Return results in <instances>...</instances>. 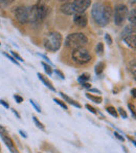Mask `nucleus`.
Returning a JSON list of instances; mask_svg holds the SVG:
<instances>
[{
  "instance_id": "f257e3e1",
  "label": "nucleus",
  "mask_w": 136,
  "mask_h": 153,
  "mask_svg": "<svg viewBox=\"0 0 136 153\" xmlns=\"http://www.w3.org/2000/svg\"><path fill=\"white\" fill-rule=\"evenodd\" d=\"M91 17L98 26H106L112 18V9L109 4L96 2L92 5Z\"/></svg>"
},
{
  "instance_id": "f03ea898",
  "label": "nucleus",
  "mask_w": 136,
  "mask_h": 153,
  "mask_svg": "<svg viewBox=\"0 0 136 153\" xmlns=\"http://www.w3.org/2000/svg\"><path fill=\"white\" fill-rule=\"evenodd\" d=\"M62 35L57 32H50L46 34V36L43 39V45L49 51H57L60 49L62 45Z\"/></svg>"
},
{
  "instance_id": "7ed1b4c3",
  "label": "nucleus",
  "mask_w": 136,
  "mask_h": 153,
  "mask_svg": "<svg viewBox=\"0 0 136 153\" xmlns=\"http://www.w3.org/2000/svg\"><path fill=\"white\" fill-rule=\"evenodd\" d=\"M87 43L88 38L83 33H72V34L68 35L65 39V46L71 49L85 46Z\"/></svg>"
},
{
  "instance_id": "20e7f679",
  "label": "nucleus",
  "mask_w": 136,
  "mask_h": 153,
  "mask_svg": "<svg viewBox=\"0 0 136 153\" xmlns=\"http://www.w3.org/2000/svg\"><path fill=\"white\" fill-rule=\"evenodd\" d=\"M71 59H72L73 62H75L79 65H85V64L89 63L91 61V55H90L89 51L87 48L82 46L72 49Z\"/></svg>"
},
{
  "instance_id": "39448f33",
  "label": "nucleus",
  "mask_w": 136,
  "mask_h": 153,
  "mask_svg": "<svg viewBox=\"0 0 136 153\" xmlns=\"http://www.w3.org/2000/svg\"><path fill=\"white\" fill-rule=\"evenodd\" d=\"M127 17H128V7H127V5L123 4V3L115 5L114 15H113V20H114V23L116 24L117 26L123 25Z\"/></svg>"
},
{
  "instance_id": "423d86ee",
  "label": "nucleus",
  "mask_w": 136,
  "mask_h": 153,
  "mask_svg": "<svg viewBox=\"0 0 136 153\" xmlns=\"http://www.w3.org/2000/svg\"><path fill=\"white\" fill-rule=\"evenodd\" d=\"M15 18L19 23L25 24L28 22V9L25 7H18L15 9Z\"/></svg>"
},
{
  "instance_id": "0eeeda50",
  "label": "nucleus",
  "mask_w": 136,
  "mask_h": 153,
  "mask_svg": "<svg viewBox=\"0 0 136 153\" xmlns=\"http://www.w3.org/2000/svg\"><path fill=\"white\" fill-rule=\"evenodd\" d=\"M91 4V0H73L72 5L75 13H84Z\"/></svg>"
},
{
  "instance_id": "6e6552de",
  "label": "nucleus",
  "mask_w": 136,
  "mask_h": 153,
  "mask_svg": "<svg viewBox=\"0 0 136 153\" xmlns=\"http://www.w3.org/2000/svg\"><path fill=\"white\" fill-rule=\"evenodd\" d=\"M73 22H75V24L78 27H82V28L86 27L88 23L87 16L84 13H75L73 15Z\"/></svg>"
},
{
  "instance_id": "1a4fd4ad",
  "label": "nucleus",
  "mask_w": 136,
  "mask_h": 153,
  "mask_svg": "<svg viewBox=\"0 0 136 153\" xmlns=\"http://www.w3.org/2000/svg\"><path fill=\"white\" fill-rule=\"evenodd\" d=\"M28 22H32V23H38V22H40L37 4L33 5L32 7L28 9Z\"/></svg>"
},
{
  "instance_id": "9d476101",
  "label": "nucleus",
  "mask_w": 136,
  "mask_h": 153,
  "mask_svg": "<svg viewBox=\"0 0 136 153\" xmlns=\"http://www.w3.org/2000/svg\"><path fill=\"white\" fill-rule=\"evenodd\" d=\"M60 11H61L63 14H65V15H68V16L75 15V14L72 3H70V2H65V3H63V4H62L61 7H60Z\"/></svg>"
},
{
  "instance_id": "9b49d317",
  "label": "nucleus",
  "mask_w": 136,
  "mask_h": 153,
  "mask_svg": "<svg viewBox=\"0 0 136 153\" xmlns=\"http://www.w3.org/2000/svg\"><path fill=\"white\" fill-rule=\"evenodd\" d=\"M37 7H38L39 19H40V22H41L45 19V17H46L47 13H48V9H47V7L44 4V3L40 2V1L37 3Z\"/></svg>"
},
{
  "instance_id": "f8f14e48",
  "label": "nucleus",
  "mask_w": 136,
  "mask_h": 153,
  "mask_svg": "<svg viewBox=\"0 0 136 153\" xmlns=\"http://www.w3.org/2000/svg\"><path fill=\"white\" fill-rule=\"evenodd\" d=\"M2 140H3V142H4L5 146H7V148L10 149V151H11L12 153H19V152H18L17 149H16L15 145H14V142L12 140V138L10 137L9 135L2 136Z\"/></svg>"
},
{
  "instance_id": "ddd939ff",
  "label": "nucleus",
  "mask_w": 136,
  "mask_h": 153,
  "mask_svg": "<svg viewBox=\"0 0 136 153\" xmlns=\"http://www.w3.org/2000/svg\"><path fill=\"white\" fill-rule=\"evenodd\" d=\"M123 39V42L126 43V44L128 45L129 47H131V48L135 49V46H136V37H135V34H131L129 35V36H126Z\"/></svg>"
},
{
  "instance_id": "4468645a",
  "label": "nucleus",
  "mask_w": 136,
  "mask_h": 153,
  "mask_svg": "<svg viewBox=\"0 0 136 153\" xmlns=\"http://www.w3.org/2000/svg\"><path fill=\"white\" fill-rule=\"evenodd\" d=\"M37 76H38L39 80H40V81L42 82V83L44 84V85L46 86V87H48L49 89L51 90V91H55V88L53 87V86H52V84H51V82L49 81L48 79H47L46 76H44L42 74H40V72H38V74H37Z\"/></svg>"
},
{
  "instance_id": "2eb2a0df",
  "label": "nucleus",
  "mask_w": 136,
  "mask_h": 153,
  "mask_svg": "<svg viewBox=\"0 0 136 153\" xmlns=\"http://www.w3.org/2000/svg\"><path fill=\"white\" fill-rule=\"evenodd\" d=\"M131 34H135V25L126 26L123 32H121V38H125L126 36H129Z\"/></svg>"
},
{
  "instance_id": "dca6fc26",
  "label": "nucleus",
  "mask_w": 136,
  "mask_h": 153,
  "mask_svg": "<svg viewBox=\"0 0 136 153\" xmlns=\"http://www.w3.org/2000/svg\"><path fill=\"white\" fill-rule=\"evenodd\" d=\"M60 96L62 97V98L65 100V102H67L68 104H70V105H72V106H75V107H77V108H81V105L79 104L78 102H75V100H72L71 98H69L68 96H66V94H64L63 92H60Z\"/></svg>"
},
{
  "instance_id": "f3484780",
  "label": "nucleus",
  "mask_w": 136,
  "mask_h": 153,
  "mask_svg": "<svg viewBox=\"0 0 136 153\" xmlns=\"http://www.w3.org/2000/svg\"><path fill=\"white\" fill-rule=\"evenodd\" d=\"M104 69H105V63L104 62H98L95 66V74L98 76V74H101L104 71Z\"/></svg>"
},
{
  "instance_id": "a211bd4d",
  "label": "nucleus",
  "mask_w": 136,
  "mask_h": 153,
  "mask_svg": "<svg viewBox=\"0 0 136 153\" xmlns=\"http://www.w3.org/2000/svg\"><path fill=\"white\" fill-rule=\"evenodd\" d=\"M136 11H135V9H132V11L130 12V14H129V21L132 23V25H135V23H136Z\"/></svg>"
},
{
  "instance_id": "6ab92c4d",
  "label": "nucleus",
  "mask_w": 136,
  "mask_h": 153,
  "mask_svg": "<svg viewBox=\"0 0 136 153\" xmlns=\"http://www.w3.org/2000/svg\"><path fill=\"white\" fill-rule=\"evenodd\" d=\"M86 97H87L89 100H91L92 102L96 103V104H100V103H102V98L101 97H95V96H92V94H86Z\"/></svg>"
},
{
  "instance_id": "aec40b11",
  "label": "nucleus",
  "mask_w": 136,
  "mask_h": 153,
  "mask_svg": "<svg viewBox=\"0 0 136 153\" xmlns=\"http://www.w3.org/2000/svg\"><path fill=\"white\" fill-rule=\"evenodd\" d=\"M129 68H130V71H131L132 76H133V78L135 79V76H136V66H135V60H132L131 62H130L129 64Z\"/></svg>"
},
{
  "instance_id": "412c9836",
  "label": "nucleus",
  "mask_w": 136,
  "mask_h": 153,
  "mask_svg": "<svg viewBox=\"0 0 136 153\" xmlns=\"http://www.w3.org/2000/svg\"><path fill=\"white\" fill-rule=\"evenodd\" d=\"M106 110H107V112L110 113V114L112 115L113 117H118V113H117V110L114 108V107L108 106V107L106 108Z\"/></svg>"
},
{
  "instance_id": "4be33fe9",
  "label": "nucleus",
  "mask_w": 136,
  "mask_h": 153,
  "mask_svg": "<svg viewBox=\"0 0 136 153\" xmlns=\"http://www.w3.org/2000/svg\"><path fill=\"white\" fill-rule=\"evenodd\" d=\"M41 64H42V66H43V68H44L45 72H46L48 76H51V74H52V69H51L50 65H49V64H47V63H44V62H42Z\"/></svg>"
},
{
  "instance_id": "5701e85b",
  "label": "nucleus",
  "mask_w": 136,
  "mask_h": 153,
  "mask_svg": "<svg viewBox=\"0 0 136 153\" xmlns=\"http://www.w3.org/2000/svg\"><path fill=\"white\" fill-rule=\"evenodd\" d=\"M96 53H98V56H102L103 53H104V44L103 43H98V45H96V49H95Z\"/></svg>"
},
{
  "instance_id": "b1692460",
  "label": "nucleus",
  "mask_w": 136,
  "mask_h": 153,
  "mask_svg": "<svg viewBox=\"0 0 136 153\" xmlns=\"http://www.w3.org/2000/svg\"><path fill=\"white\" fill-rule=\"evenodd\" d=\"M90 80V74H83L80 76L79 78V82H81V83H84V82H87Z\"/></svg>"
},
{
  "instance_id": "393cba45",
  "label": "nucleus",
  "mask_w": 136,
  "mask_h": 153,
  "mask_svg": "<svg viewBox=\"0 0 136 153\" xmlns=\"http://www.w3.org/2000/svg\"><path fill=\"white\" fill-rule=\"evenodd\" d=\"M33 120H34V122H35V124H36V126L38 128H40L41 130H44L45 129V127H44V125H43L42 123H41L40 121H39L38 119H37L36 117H33Z\"/></svg>"
},
{
  "instance_id": "a878e982",
  "label": "nucleus",
  "mask_w": 136,
  "mask_h": 153,
  "mask_svg": "<svg viewBox=\"0 0 136 153\" xmlns=\"http://www.w3.org/2000/svg\"><path fill=\"white\" fill-rule=\"evenodd\" d=\"M3 56H5V57H7L9 60H11V61L13 62V63H15L16 65H18V66H19V62H18L17 60H16L15 58L13 57V56H11V55H10V53H3Z\"/></svg>"
},
{
  "instance_id": "bb28decb",
  "label": "nucleus",
  "mask_w": 136,
  "mask_h": 153,
  "mask_svg": "<svg viewBox=\"0 0 136 153\" xmlns=\"http://www.w3.org/2000/svg\"><path fill=\"white\" fill-rule=\"evenodd\" d=\"M53 101H55V103H57L58 105H60V106L62 107V108H64L65 110H67V105L65 104V103L63 102V101H61V100H59V99H53Z\"/></svg>"
},
{
  "instance_id": "cd10ccee",
  "label": "nucleus",
  "mask_w": 136,
  "mask_h": 153,
  "mask_svg": "<svg viewBox=\"0 0 136 153\" xmlns=\"http://www.w3.org/2000/svg\"><path fill=\"white\" fill-rule=\"evenodd\" d=\"M15 0H0V4L2 5V7H7V5L12 4Z\"/></svg>"
},
{
  "instance_id": "c85d7f7f",
  "label": "nucleus",
  "mask_w": 136,
  "mask_h": 153,
  "mask_svg": "<svg viewBox=\"0 0 136 153\" xmlns=\"http://www.w3.org/2000/svg\"><path fill=\"white\" fill-rule=\"evenodd\" d=\"M11 55L13 56V57L15 58V59L17 60L18 62H23V59H22V58L20 57V56L18 55V53H16V51H11Z\"/></svg>"
},
{
  "instance_id": "c756f323",
  "label": "nucleus",
  "mask_w": 136,
  "mask_h": 153,
  "mask_svg": "<svg viewBox=\"0 0 136 153\" xmlns=\"http://www.w3.org/2000/svg\"><path fill=\"white\" fill-rule=\"evenodd\" d=\"M117 113H119V114L121 115V117H123V119H127V112H126L125 110H123V108H118L117 109Z\"/></svg>"
},
{
  "instance_id": "7c9ffc66",
  "label": "nucleus",
  "mask_w": 136,
  "mask_h": 153,
  "mask_svg": "<svg viewBox=\"0 0 136 153\" xmlns=\"http://www.w3.org/2000/svg\"><path fill=\"white\" fill-rule=\"evenodd\" d=\"M4 135H7V131L3 126L0 125V136L2 137V136H4Z\"/></svg>"
},
{
  "instance_id": "2f4dec72",
  "label": "nucleus",
  "mask_w": 136,
  "mask_h": 153,
  "mask_svg": "<svg viewBox=\"0 0 136 153\" xmlns=\"http://www.w3.org/2000/svg\"><path fill=\"white\" fill-rule=\"evenodd\" d=\"M86 108H87L88 110L90 111V112H92V113H93V114H96V113H98V111H96V109L94 108V107L90 106L89 104H87V105H86Z\"/></svg>"
},
{
  "instance_id": "473e14b6",
  "label": "nucleus",
  "mask_w": 136,
  "mask_h": 153,
  "mask_svg": "<svg viewBox=\"0 0 136 153\" xmlns=\"http://www.w3.org/2000/svg\"><path fill=\"white\" fill-rule=\"evenodd\" d=\"M105 40H106V42L108 43L109 45L112 44V38H111V36L109 34H106L105 35Z\"/></svg>"
},
{
  "instance_id": "72a5a7b5",
  "label": "nucleus",
  "mask_w": 136,
  "mask_h": 153,
  "mask_svg": "<svg viewBox=\"0 0 136 153\" xmlns=\"http://www.w3.org/2000/svg\"><path fill=\"white\" fill-rule=\"evenodd\" d=\"M30 104H32L33 106L35 107V109H36V110L38 111V112H41V108H40V107L38 106V105L36 104V102H35V101H33V100H30Z\"/></svg>"
},
{
  "instance_id": "f704fd0d",
  "label": "nucleus",
  "mask_w": 136,
  "mask_h": 153,
  "mask_svg": "<svg viewBox=\"0 0 136 153\" xmlns=\"http://www.w3.org/2000/svg\"><path fill=\"white\" fill-rule=\"evenodd\" d=\"M114 135H115V137H116L117 140H120V142H123V140H125V137H123L120 133H118V132H114Z\"/></svg>"
},
{
  "instance_id": "c9c22d12",
  "label": "nucleus",
  "mask_w": 136,
  "mask_h": 153,
  "mask_svg": "<svg viewBox=\"0 0 136 153\" xmlns=\"http://www.w3.org/2000/svg\"><path fill=\"white\" fill-rule=\"evenodd\" d=\"M14 99H15L16 102H17L18 104H20V103L23 102V98H22V97H20V96H18V94H15V96H14Z\"/></svg>"
},
{
  "instance_id": "e433bc0d",
  "label": "nucleus",
  "mask_w": 136,
  "mask_h": 153,
  "mask_svg": "<svg viewBox=\"0 0 136 153\" xmlns=\"http://www.w3.org/2000/svg\"><path fill=\"white\" fill-rule=\"evenodd\" d=\"M128 106H129V109H130V111H131L133 117H135V106H134V105H132V104H129Z\"/></svg>"
},
{
  "instance_id": "4c0bfd02",
  "label": "nucleus",
  "mask_w": 136,
  "mask_h": 153,
  "mask_svg": "<svg viewBox=\"0 0 136 153\" xmlns=\"http://www.w3.org/2000/svg\"><path fill=\"white\" fill-rule=\"evenodd\" d=\"M39 56H40V57H42L43 59H44L45 61H46L47 63H48V64H49V65H50V66L52 65V63H51V61H50V60H49L48 58H47V57H46V56H45V55H40V53H39Z\"/></svg>"
},
{
  "instance_id": "58836bf2",
  "label": "nucleus",
  "mask_w": 136,
  "mask_h": 153,
  "mask_svg": "<svg viewBox=\"0 0 136 153\" xmlns=\"http://www.w3.org/2000/svg\"><path fill=\"white\" fill-rule=\"evenodd\" d=\"M55 74H58V76H60V78H61V79H65V76H64L63 72H62V71H60L59 69H55Z\"/></svg>"
},
{
  "instance_id": "ea45409f",
  "label": "nucleus",
  "mask_w": 136,
  "mask_h": 153,
  "mask_svg": "<svg viewBox=\"0 0 136 153\" xmlns=\"http://www.w3.org/2000/svg\"><path fill=\"white\" fill-rule=\"evenodd\" d=\"M0 104L2 105V106L4 107V108H7H7H10V105L7 104V103L5 102V101H3V100H0Z\"/></svg>"
},
{
  "instance_id": "a19ab883",
  "label": "nucleus",
  "mask_w": 136,
  "mask_h": 153,
  "mask_svg": "<svg viewBox=\"0 0 136 153\" xmlns=\"http://www.w3.org/2000/svg\"><path fill=\"white\" fill-rule=\"evenodd\" d=\"M82 85H83L85 88H88V89H90V88H91V84H89L88 82H84V83H82Z\"/></svg>"
},
{
  "instance_id": "79ce46f5",
  "label": "nucleus",
  "mask_w": 136,
  "mask_h": 153,
  "mask_svg": "<svg viewBox=\"0 0 136 153\" xmlns=\"http://www.w3.org/2000/svg\"><path fill=\"white\" fill-rule=\"evenodd\" d=\"M19 133L21 134V135L23 136L24 138H26V137H27V134H26V132H25V131H23V130H20V131H19Z\"/></svg>"
},
{
  "instance_id": "37998d69",
  "label": "nucleus",
  "mask_w": 136,
  "mask_h": 153,
  "mask_svg": "<svg viewBox=\"0 0 136 153\" xmlns=\"http://www.w3.org/2000/svg\"><path fill=\"white\" fill-rule=\"evenodd\" d=\"M13 113H14V114H15V115H16V117H18V119H20V115H19V113H18V112H17V111H16V110H15V109H14V110H13Z\"/></svg>"
},
{
  "instance_id": "c03bdc74",
  "label": "nucleus",
  "mask_w": 136,
  "mask_h": 153,
  "mask_svg": "<svg viewBox=\"0 0 136 153\" xmlns=\"http://www.w3.org/2000/svg\"><path fill=\"white\" fill-rule=\"evenodd\" d=\"M131 94H132V96H133V98H135V88H133V89L131 90Z\"/></svg>"
},
{
  "instance_id": "a18cd8bd",
  "label": "nucleus",
  "mask_w": 136,
  "mask_h": 153,
  "mask_svg": "<svg viewBox=\"0 0 136 153\" xmlns=\"http://www.w3.org/2000/svg\"><path fill=\"white\" fill-rule=\"evenodd\" d=\"M90 91L91 92H98V94H100V90H98V89H91V88H90Z\"/></svg>"
},
{
  "instance_id": "49530a36",
  "label": "nucleus",
  "mask_w": 136,
  "mask_h": 153,
  "mask_svg": "<svg viewBox=\"0 0 136 153\" xmlns=\"http://www.w3.org/2000/svg\"><path fill=\"white\" fill-rule=\"evenodd\" d=\"M60 1H63V2H66V1H69V0H60Z\"/></svg>"
},
{
  "instance_id": "de8ad7c7",
  "label": "nucleus",
  "mask_w": 136,
  "mask_h": 153,
  "mask_svg": "<svg viewBox=\"0 0 136 153\" xmlns=\"http://www.w3.org/2000/svg\"><path fill=\"white\" fill-rule=\"evenodd\" d=\"M0 152H1V148H0Z\"/></svg>"
},
{
  "instance_id": "09e8293b",
  "label": "nucleus",
  "mask_w": 136,
  "mask_h": 153,
  "mask_svg": "<svg viewBox=\"0 0 136 153\" xmlns=\"http://www.w3.org/2000/svg\"><path fill=\"white\" fill-rule=\"evenodd\" d=\"M0 44H1V43H0Z\"/></svg>"
}]
</instances>
